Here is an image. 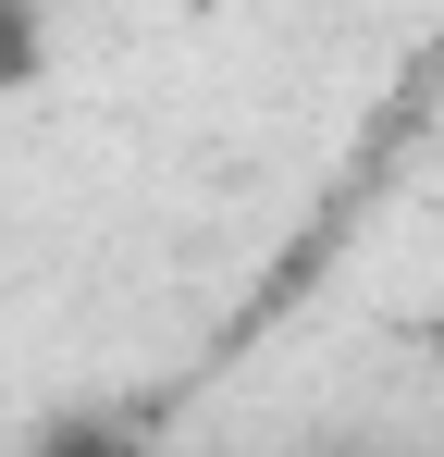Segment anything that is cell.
Returning a JSON list of instances; mask_svg holds the SVG:
<instances>
[{
  "label": "cell",
  "mask_w": 444,
  "mask_h": 457,
  "mask_svg": "<svg viewBox=\"0 0 444 457\" xmlns=\"http://www.w3.org/2000/svg\"><path fill=\"white\" fill-rule=\"evenodd\" d=\"M37 50H50L37 0H0V87H25V75H37Z\"/></svg>",
  "instance_id": "1"
}]
</instances>
